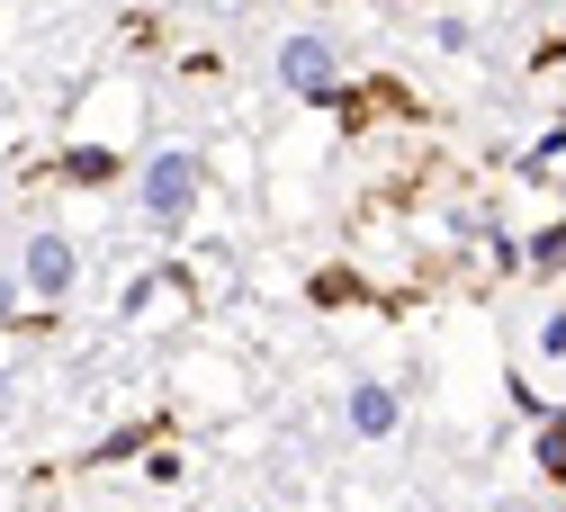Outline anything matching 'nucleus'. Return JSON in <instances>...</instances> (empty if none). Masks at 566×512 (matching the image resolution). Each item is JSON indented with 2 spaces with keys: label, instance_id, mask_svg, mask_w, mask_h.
<instances>
[{
  "label": "nucleus",
  "instance_id": "f257e3e1",
  "mask_svg": "<svg viewBox=\"0 0 566 512\" xmlns=\"http://www.w3.org/2000/svg\"><path fill=\"white\" fill-rule=\"evenodd\" d=\"M135 207H145L163 234H180V226H189V207H198V154L163 144V154L145 163V180H135Z\"/></svg>",
  "mask_w": 566,
  "mask_h": 512
},
{
  "label": "nucleus",
  "instance_id": "f03ea898",
  "mask_svg": "<svg viewBox=\"0 0 566 512\" xmlns=\"http://www.w3.org/2000/svg\"><path fill=\"white\" fill-rule=\"evenodd\" d=\"M279 82L324 108V100H342V54L324 36H279Z\"/></svg>",
  "mask_w": 566,
  "mask_h": 512
},
{
  "label": "nucleus",
  "instance_id": "7ed1b4c3",
  "mask_svg": "<svg viewBox=\"0 0 566 512\" xmlns=\"http://www.w3.org/2000/svg\"><path fill=\"white\" fill-rule=\"evenodd\" d=\"M73 279H82L73 234H54V226H45V234L28 243V297H36V306H54V297H73Z\"/></svg>",
  "mask_w": 566,
  "mask_h": 512
},
{
  "label": "nucleus",
  "instance_id": "20e7f679",
  "mask_svg": "<svg viewBox=\"0 0 566 512\" xmlns=\"http://www.w3.org/2000/svg\"><path fill=\"white\" fill-rule=\"evenodd\" d=\"M342 414H350V431H360V441H387V431L405 422V405H396V387H387V378H360V387L342 396Z\"/></svg>",
  "mask_w": 566,
  "mask_h": 512
},
{
  "label": "nucleus",
  "instance_id": "39448f33",
  "mask_svg": "<svg viewBox=\"0 0 566 512\" xmlns=\"http://www.w3.org/2000/svg\"><path fill=\"white\" fill-rule=\"evenodd\" d=\"M54 171H63V180H82V189H108V180H117V154H108V144H73Z\"/></svg>",
  "mask_w": 566,
  "mask_h": 512
},
{
  "label": "nucleus",
  "instance_id": "423d86ee",
  "mask_svg": "<svg viewBox=\"0 0 566 512\" xmlns=\"http://www.w3.org/2000/svg\"><path fill=\"white\" fill-rule=\"evenodd\" d=\"M522 270L557 279V270H566V226H539V234H531V252H522Z\"/></svg>",
  "mask_w": 566,
  "mask_h": 512
},
{
  "label": "nucleus",
  "instance_id": "0eeeda50",
  "mask_svg": "<svg viewBox=\"0 0 566 512\" xmlns=\"http://www.w3.org/2000/svg\"><path fill=\"white\" fill-rule=\"evenodd\" d=\"M539 477L566 485V414H539Z\"/></svg>",
  "mask_w": 566,
  "mask_h": 512
},
{
  "label": "nucleus",
  "instance_id": "6e6552de",
  "mask_svg": "<svg viewBox=\"0 0 566 512\" xmlns=\"http://www.w3.org/2000/svg\"><path fill=\"white\" fill-rule=\"evenodd\" d=\"M154 431H163V422H126V431H108L91 459H99V468H108V459H135V450H154Z\"/></svg>",
  "mask_w": 566,
  "mask_h": 512
},
{
  "label": "nucleus",
  "instance_id": "1a4fd4ad",
  "mask_svg": "<svg viewBox=\"0 0 566 512\" xmlns=\"http://www.w3.org/2000/svg\"><path fill=\"white\" fill-rule=\"evenodd\" d=\"M539 359H566V306L539 315Z\"/></svg>",
  "mask_w": 566,
  "mask_h": 512
},
{
  "label": "nucleus",
  "instance_id": "9d476101",
  "mask_svg": "<svg viewBox=\"0 0 566 512\" xmlns=\"http://www.w3.org/2000/svg\"><path fill=\"white\" fill-rule=\"evenodd\" d=\"M10 306H19V288H10V279H0V315H10Z\"/></svg>",
  "mask_w": 566,
  "mask_h": 512
},
{
  "label": "nucleus",
  "instance_id": "9b49d317",
  "mask_svg": "<svg viewBox=\"0 0 566 512\" xmlns=\"http://www.w3.org/2000/svg\"><path fill=\"white\" fill-rule=\"evenodd\" d=\"M0 405H10V369H0Z\"/></svg>",
  "mask_w": 566,
  "mask_h": 512
},
{
  "label": "nucleus",
  "instance_id": "f8f14e48",
  "mask_svg": "<svg viewBox=\"0 0 566 512\" xmlns=\"http://www.w3.org/2000/svg\"><path fill=\"white\" fill-rule=\"evenodd\" d=\"M557 135H566V117H557Z\"/></svg>",
  "mask_w": 566,
  "mask_h": 512
}]
</instances>
